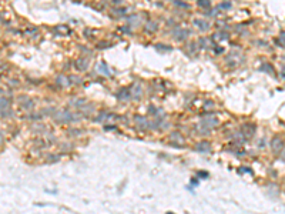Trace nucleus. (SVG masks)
I'll return each instance as SVG.
<instances>
[{"mask_svg":"<svg viewBox=\"0 0 285 214\" xmlns=\"http://www.w3.org/2000/svg\"><path fill=\"white\" fill-rule=\"evenodd\" d=\"M130 91H131V96L134 97V99H138V97L143 94V86H141L138 82H136V83H134V84L131 86Z\"/></svg>","mask_w":285,"mask_h":214,"instance_id":"nucleus-1","label":"nucleus"},{"mask_svg":"<svg viewBox=\"0 0 285 214\" xmlns=\"http://www.w3.org/2000/svg\"><path fill=\"white\" fill-rule=\"evenodd\" d=\"M74 66H76V69H77V70L86 71L87 67H88V60H87V59H84V57L77 59V60H76V63H74Z\"/></svg>","mask_w":285,"mask_h":214,"instance_id":"nucleus-2","label":"nucleus"},{"mask_svg":"<svg viewBox=\"0 0 285 214\" xmlns=\"http://www.w3.org/2000/svg\"><path fill=\"white\" fill-rule=\"evenodd\" d=\"M282 147H284V141L279 139V137H275V139H272V141H271V148H272L275 153L281 151Z\"/></svg>","mask_w":285,"mask_h":214,"instance_id":"nucleus-3","label":"nucleus"},{"mask_svg":"<svg viewBox=\"0 0 285 214\" xmlns=\"http://www.w3.org/2000/svg\"><path fill=\"white\" fill-rule=\"evenodd\" d=\"M217 123H218V120L211 119V117H204V119L201 120V126H203V127H212V126H215Z\"/></svg>","mask_w":285,"mask_h":214,"instance_id":"nucleus-4","label":"nucleus"},{"mask_svg":"<svg viewBox=\"0 0 285 214\" xmlns=\"http://www.w3.org/2000/svg\"><path fill=\"white\" fill-rule=\"evenodd\" d=\"M242 133H244L245 137L252 136L255 133V126L254 124H245V126H242Z\"/></svg>","mask_w":285,"mask_h":214,"instance_id":"nucleus-5","label":"nucleus"},{"mask_svg":"<svg viewBox=\"0 0 285 214\" xmlns=\"http://www.w3.org/2000/svg\"><path fill=\"white\" fill-rule=\"evenodd\" d=\"M188 33H190L188 30H186V29H180V27H178V29L175 30V32H174V34H175L174 37H175L177 40H182V39H186V37L188 36Z\"/></svg>","mask_w":285,"mask_h":214,"instance_id":"nucleus-6","label":"nucleus"},{"mask_svg":"<svg viewBox=\"0 0 285 214\" xmlns=\"http://www.w3.org/2000/svg\"><path fill=\"white\" fill-rule=\"evenodd\" d=\"M197 150L201 151V153H207V151H210L211 150V146H210L208 141H201V143L197 144Z\"/></svg>","mask_w":285,"mask_h":214,"instance_id":"nucleus-7","label":"nucleus"},{"mask_svg":"<svg viewBox=\"0 0 285 214\" xmlns=\"http://www.w3.org/2000/svg\"><path fill=\"white\" fill-rule=\"evenodd\" d=\"M194 25L198 27L200 30H203V32H205V30L210 29V26H208V23L204 20H194Z\"/></svg>","mask_w":285,"mask_h":214,"instance_id":"nucleus-8","label":"nucleus"},{"mask_svg":"<svg viewBox=\"0 0 285 214\" xmlns=\"http://www.w3.org/2000/svg\"><path fill=\"white\" fill-rule=\"evenodd\" d=\"M97 70H99V73H103V74H106V76H108L110 74V69H108L104 63H100L99 64V67H97Z\"/></svg>","mask_w":285,"mask_h":214,"instance_id":"nucleus-9","label":"nucleus"},{"mask_svg":"<svg viewBox=\"0 0 285 214\" xmlns=\"http://www.w3.org/2000/svg\"><path fill=\"white\" fill-rule=\"evenodd\" d=\"M144 29H145V32H154V30L157 29V23H153V21H150V23L144 25Z\"/></svg>","mask_w":285,"mask_h":214,"instance_id":"nucleus-10","label":"nucleus"},{"mask_svg":"<svg viewBox=\"0 0 285 214\" xmlns=\"http://www.w3.org/2000/svg\"><path fill=\"white\" fill-rule=\"evenodd\" d=\"M130 96H131V91L128 93V91L126 90V89H123V90H121V91H118V97H120V99H123V100L128 99Z\"/></svg>","mask_w":285,"mask_h":214,"instance_id":"nucleus-11","label":"nucleus"},{"mask_svg":"<svg viewBox=\"0 0 285 214\" xmlns=\"http://www.w3.org/2000/svg\"><path fill=\"white\" fill-rule=\"evenodd\" d=\"M134 120H136L137 123H140V126H144V127H147V126H148V121H147L144 117H140V116H137Z\"/></svg>","mask_w":285,"mask_h":214,"instance_id":"nucleus-12","label":"nucleus"},{"mask_svg":"<svg viewBox=\"0 0 285 214\" xmlns=\"http://www.w3.org/2000/svg\"><path fill=\"white\" fill-rule=\"evenodd\" d=\"M198 6H200V7H204V9H205V7H210V6H211V2H207V0H200V2H198Z\"/></svg>","mask_w":285,"mask_h":214,"instance_id":"nucleus-13","label":"nucleus"},{"mask_svg":"<svg viewBox=\"0 0 285 214\" xmlns=\"http://www.w3.org/2000/svg\"><path fill=\"white\" fill-rule=\"evenodd\" d=\"M57 80H58V83H60V84H63V86H67V84H69V83H67V78L64 77V76H58Z\"/></svg>","mask_w":285,"mask_h":214,"instance_id":"nucleus-14","label":"nucleus"},{"mask_svg":"<svg viewBox=\"0 0 285 214\" xmlns=\"http://www.w3.org/2000/svg\"><path fill=\"white\" fill-rule=\"evenodd\" d=\"M128 20H130V23H138V21H140V17L137 16V14H134V16L128 17Z\"/></svg>","mask_w":285,"mask_h":214,"instance_id":"nucleus-15","label":"nucleus"},{"mask_svg":"<svg viewBox=\"0 0 285 214\" xmlns=\"http://www.w3.org/2000/svg\"><path fill=\"white\" fill-rule=\"evenodd\" d=\"M4 107H6V109L9 107V101L7 100H4V99H2V111L4 110Z\"/></svg>","mask_w":285,"mask_h":214,"instance_id":"nucleus-16","label":"nucleus"},{"mask_svg":"<svg viewBox=\"0 0 285 214\" xmlns=\"http://www.w3.org/2000/svg\"><path fill=\"white\" fill-rule=\"evenodd\" d=\"M198 177H201V178H208V173H207V171H198Z\"/></svg>","mask_w":285,"mask_h":214,"instance_id":"nucleus-17","label":"nucleus"},{"mask_svg":"<svg viewBox=\"0 0 285 214\" xmlns=\"http://www.w3.org/2000/svg\"><path fill=\"white\" fill-rule=\"evenodd\" d=\"M174 4H175V6H181V7H188V4L181 3V2H174Z\"/></svg>","mask_w":285,"mask_h":214,"instance_id":"nucleus-18","label":"nucleus"},{"mask_svg":"<svg viewBox=\"0 0 285 214\" xmlns=\"http://www.w3.org/2000/svg\"><path fill=\"white\" fill-rule=\"evenodd\" d=\"M219 7L221 9H228V7H231V3H221L219 4Z\"/></svg>","mask_w":285,"mask_h":214,"instance_id":"nucleus-19","label":"nucleus"},{"mask_svg":"<svg viewBox=\"0 0 285 214\" xmlns=\"http://www.w3.org/2000/svg\"><path fill=\"white\" fill-rule=\"evenodd\" d=\"M191 184H193V185H198V181L195 180V178H193V180H191Z\"/></svg>","mask_w":285,"mask_h":214,"instance_id":"nucleus-20","label":"nucleus"},{"mask_svg":"<svg viewBox=\"0 0 285 214\" xmlns=\"http://www.w3.org/2000/svg\"><path fill=\"white\" fill-rule=\"evenodd\" d=\"M282 160L285 161V150H284V151H282Z\"/></svg>","mask_w":285,"mask_h":214,"instance_id":"nucleus-21","label":"nucleus"},{"mask_svg":"<svg viewBox=\"0 0 285 214\" xmlns=\"http://www.w3.org/2000/svg\"><path fill=\"white\" fill-rule=\"evenodd\" d=\"M165 214H174V213H171V211H168V213H165Z\"/></svg>","mask_w":285,"mask_h":214,"instance_id":"nucleus-22","label":"nucleus"}]
</instances>
